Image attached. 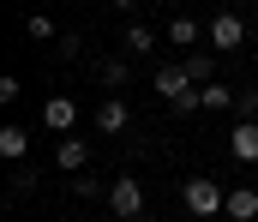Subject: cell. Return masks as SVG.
I'll return each mask as SVG.
<instances>
[{"instance_id": "obj_1", "label": "cell", "mask_w": 258, "mask_h": 222, "mask_svg": "<svg viewBox=\"0 0 258 222\" xmlns=\"http://www.w3.org/2000/svg\"><path fill=\"white\" fill-rule=\"evenodd\" d=\"M150 84H156V96H168L174 114H198V108H204V102H198V84L186 78V66H156Z\"/></svg>"}, {"instance_id": "obj_2", "label": "cell", "mask_w": 258, "mask_h": 222, "mask_svg": "<svg viewBox=\"0 0 258 222\" xmlns=\"http://www.w3.org/2000/svg\"><path fill=\"white\" fill-rule=\"evenodd\" d=\"M180 198H186L192 216H222V210H228V192H222L216 180H204V174H192V180L180 186Z\"/></svg>"}, {"instance_id": "obj_3", "label": "cell", "mask_w": 258, "mask_h": 222, "mask_svg": "<svg viewBox=\"0 0 258 222\" xmlns=\"http://www.w3.org/2000/svg\"><path fill=\"white\" fill-rule=\"evenodd\" d=\"M204 36H210V54H216V48H240V42H246V18H240V12H216V18L204 24Z\"/></svg>"}, {"instance_id": "obj_4", "label": "cell", "mask_w": 258, "mask_h": 222, "mask_svg": "<svg viewBox=\"0 0 258 222\" xmlns=\"http://www.w3.org/2000/svg\"><path fill=\"white\" fill-rule=\"evenodd\" d=\"M108 210H114V216H120V222H132V216H138V210H144V186H138L132 174H120V180L108 186Z\"/></svg>"}, {"instance_id": "obj_5", "label": "cell", "mask_w": 258, "mask_h": 222, "mask_svg": "<svg viewBox=\"0 0 258 222\" xmlns=\"http://www.w3.org/2000/svg\"><path fill=\"white\" fill-rule=\"evenodd\" d=\"M126 126H132L126 96H102V102H96V132H102V138H114V132H126Z\"/></svg>"}, {"instance_id": "obj_6", "label": "cell", "mask_w": 258, "mask_h": 222, "mask_svg": "<svg viewBox=\"0 0 258 222\" xmlns=\"http://www.w3.org/2000/svg\"><path fill=\"white\" fill-rule=\"evenodd\" d=\"M228 156L234 162H258V120H234L228 126Z\"/></svg>"}, {"instance_id": "obj_7", "label": "cell", "mask_w": 258, "mask_h": 222, "mask_svg": "<svg viewBox=\"0 0 258 222\" xmlns=\"http://www.w3.org/2000/svg\"><path fill=\"white\" fill-rule=\"evenodd\" d=\"M72 120H78V102H72V96H48V102H42V126H48V132H72Z\"/></svg>"}, {"instance_id": "obj_8", "label": "cell", "mask_w": 258, "mask_h": 222, "mask_svg": "<svg viewBox=\"0 0 258 222\" xmlns=\"http://www.w3.org/2000/svg\"><path fill=\"white\" fill-rule=\"evenodd\" d=\"M54 168H66V174H90V144H84V138H60V144H54Z\"/></svg>"}, {"instance_id": "obj_9", "label": "cell", "mask_w": 258, "mask_h": 222, "mask_svg": "<svg viewBox=\"0 0 258 222\" xmlns=\"http://www.w3.org/2000/svg\"><path fill=\"white\" fill-rule=\"evenodd\" d=\"M180 66H186V78H192L198 90H210V84H222V78H216V54H210V48H204V54H186Z\"/></svg>"}, {"instance_id": "obj_10", "label": "cell", "mask_w": 258, "mask_h": 222, "mask_svg": "<svg viewBox=\"0 0 258 222\" xmlns=\"http://www.w3.org/2000/svg\"><path fill=\"white\" fill-rule=\"evenodd\" d=\"M228 222H258V192L252 186H228Z\"/></svg>"}, {"instance_id": "obj_11", "label": "cell", "mask_w": 258, "mask_h": 222, "mask_svg": "<svg viewBox=\"0 0 258 222\" xmlns=\"http://www.w3.org/2000/svg\"><path fill=\"white\" fill-rule=\"evenodd\" d=\"M24 150H30V132H24V126H0V156H6L12 168L24 162Z\"/></svg>"}, {"instance_id": "obj_12", "label": "cell", "mask_w": 258, "mask_h": 222, "mask_svg": "<svg viewBox=\"0 0 258 222\" xmlns=\"http://www.w3.org/2000/svg\"><path fill=\"white\" fill-rule=\"evenodd\" d=\"M120 48H126L132 60H138V54H150V48H156V30H150V24H126V36H120Z\"/></svg>"}, {"instance_id": "obj_13", "label": "cell", "mask_w": 258, "mask_h": 222, "mask_svg": "<svg viewBox=\"0 0 258 222\" xmlns=\"http://www.w3.org/2000/svg\"><path fill=\"white\" fill-rule=\"evenodd\" d=\"M198 36H204V24H198V18H186V12H180V18L168 24V42H174V48H192Z\"/></svg>"}, {"instance_id": "obj_14", "label": "cell", "mask_w": 258, "mask_h": 222, "mask_svg": "<svg viewBox=\"0 0 258 222\" xmlns=\"http://www.w3.org/2000/svg\"><path fill=\"white\" fill-rule=\"evenodd\" d=\"M198 102H204V108H210V114H228V108H234V102H240V96H234V90H228V84H210V90H198Z\"/></svg>"}, {"instance_id": "obj_15", "label": "cell", "mask_w": 258, "mask_h": 222, "mask_svg": "<svg viewBox=\"0 0 258 222\" xmlns=\"http://www.w3.org/2000/svg\"><path fill=\"white\" fill-rule=\"evenodd\" d=\"M24 36H30V42H60L54 18H42V12H36V18H24Z\"/></svg>"}, {"instance_id": "obj_16", "label": "cell", "mask_w": 258, "mask_h": 222, "mask_svg": "<svg viewBox=\"0 0 258 222\" xmlns=\"http://www.w3.org/2000/svg\"><path fill=\"white\" fill-rule=\"evenodd\" d=\"M96 72H102V84H108V90H120V84L132 78V60H102Z\"/></svg>"}, {"instance_id": "obj_17", "label": "cell", "mask_w": 258, "mask_h": 222, "mask_svg": "<svg viewBox=\"0 0 258 222\" xmlns=\"http://www.w3.org/2000/svg\"><path fill=\"white\" fill-rule=\"evenodd\" d=\"M72 192H78V198H108V186H102L96 174H78V186H72Z\"/></svg>"}, {"instance_id": "obj_18", "label": "cell", "mask_w": 258, "mask_h": 222, "mask_svg": "<svg viewBox=\"0 0 258 222\" xmlns=\"http://www.w3.org/2000/svg\"><path fill=\"white\" fill-rule=\"evenodd\" d=\"M12 192H36V174H30V168H24V162H18V168H12Z\"/></svg>"}]
</instances>
